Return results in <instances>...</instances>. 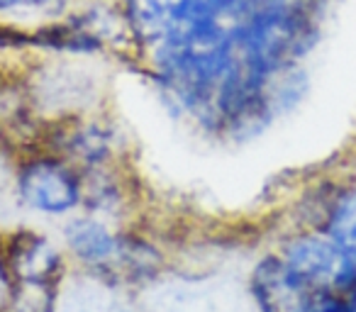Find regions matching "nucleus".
Masks as SVG:
<instances>
[{"mask_svg":"<svg viewBox=\"0 0 356 312\" xmlns=\"http://www.w3.org/2000/svg\"><path fill=\"white\" fill-rule=\"evenodd\" d=\"M317 27L305 0H264L237 35V56L261 76L296 69L315 47Z\"/></svg>","mask_w":356,"mask_h":312,"instance_id":"f257e3e1","label":"nucleus"},{"mask_svg":"<svg viewBox=\"0 0 356 312\" xmlns=\"http://www.w3.org/2000/svg\"><path fill=\"white\" fill-rule=\"evenodd\" d=\"M10 312H54L64 258L40 232L20 229L0 242Z\"/></svg>","mask_w":356,"mask_h":312,"instance_id":"f03ea898","label":"nucleus"},{"mask_svg":"<svg viewBox=\"0 0 356 312\" xmlns=\"http://www.w3.org/2000/svg\"><path fill=\"white\" fill-rule=\"evenodd\" d=\"M278 256L288 271L312 293H341L356 283V266L325 232L300 227L283 239Z\"/></svg>","mask_w":356,"mask_h":312,"instance_id":"7ed1b4c3","label":"nucleus"},{"mask_svg":"<svg viewBox=\"0 0 356 312\" xmlns=\"http://www.w3.org/2000/svg\"><path fill=\"white\" fill-rule=\"evenodd\" d=\"M17 195L42 215H66L83 203L86 181L64 156L37 151L22 156L17 164Z\"/></svg>","mask_w":356,"mask_h":312,"instance_id":"20e7f679","label":"nucleus"},{"mask_svg":"<svg viewBox=\"0 0 356 312\" xmlns=\"http://www.w3.org/2000/svg\"><path fill=\"white\" fill-rule=\"evenodd\" d=\"M66 247L83 266L108 273L154 271V249L134 237H122L93 217H76L64 232Z\"/></svg>","mask_w":356,"mask_h":312,"instance_id":"39448f33","label":"nucleus"},{"mask_svg":"<svg viewBox=\"0 0 356 312\" xmlns=\"http://www.w3.org/2000/svg\"><path fill=\"white\" fill-rule=\"evenodd\" d=\"M249 288L259 312H312L315 293L288 271L278 252L259 258Z\"/></svg>","mask_w":356,"mask_h":312,"instance_id":"423d86ee","label":"nucleus"},{"mask_svg":"<svg viewBox=\"0 0 356 312\" xmlns=\"http://www.w3.org/2000/svg\"><path fill=\"white\" fill-rule=\"evenodd\" d=\"M305 227L325 232L356 266V176L322 188Z\"/></svg>","mask_w":356,"mask_h":312,"instance_id":"0eeeda50","label":"nucleus"},{"mask_svg":"<svg viewBox=\"0 0 356 312\" xmlns=\"http://www.w3.org/2000/svg\"><path fill=\"white\" fill-rule=\"evenodd\" d=\"M191 0H124L122 15L129 32L147 47H159L181 27Z\"/></svg>","mask_w":356,"mask_h":312,"instance_id":"6e6552de","label":"nucleus"},{"mask_svg":"<svg viewBox=\"0 0 356 312\" xmlns=\"http://www.w3.org/2000/svg\"><path fill=\"white\" fill-rule=\"evenodd\" d=\"M312 312H351L346 305L344 295L341 293H315V300H312Z\"/></svg>","mask_w":356,"mask_h":312,"instance_id":"1a4fd4ad","label":"nucleus"},{"mask_svg":"<svg viewBox=\"0 0 356 312\" xmlns=\"http://www.w3.org/2000/svg\"><path fill=\"white\" fill-rule=\"evenodd\" d=\"M56 3L59 0H0V15L22 10H47V8H54Z\"/></svg>","mask_w":356,"mask_h":312,"instance_id":"9d476101","label":"nucleus"}]
</instances>
